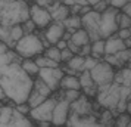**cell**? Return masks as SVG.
Returning a JSON list of instances; mask_svg holds the SVG:
<instances>
[{
    "label": "cell",
    "instance_id": "38",
    "mask_svg": "<svg viewBox=\"0 0 131 127\" xmlns=\"http://www.w3.org/2000/svg\"><path fill=\"white\" fill-rule=\"evenodd\" d=\"M9 30H10V27L0 24V42L6 43L7 46H9Z\"/></svg>",
    "mask_w": 131,
    "mask_h": 127
},
{
    "label": "cell",
    "instance_id": "28",
    "mask_svg": "<svg viewBox=\"0 0 131 127\" xmlns=\"http://www.w3.org/2000/svg\"><path fill=\"white\" fill-rule=\"evenodd\" d=\"M99 126H115V115L111 109H105L100 114L99 118Z\"/></svg>",
    "mask_w": 131,
    "mask_h": 127
},
{
    "label": "cell",
    "instance_id": "35",
    "mask_svg": "<svg viewBox=\"0 0 131 127\" xmlns=\"http://www.w3.org/2000/svg\"><path fill=\"white\" fill-rule=\"evenodd\" d=\"M80 95H81V90H75V89L63 90V97H65L68 102H74L77 97H80Z\"/></svg>",
    "mask_w": 131,
    "mask_h": 127
},
{
    "label": "cell",
    "instance_id": "30",
    "mask_svg": "<svg viewBox=\"0 0 131 127\" xmlns=\"http://www.w3.org/2000/svg\"><path fill=\"white\" fill-rule=\"evenodd\" d=\"M43 55H46L47 58H50V59H53V61H56V62H59L60 64V49H58L54 44L47 46V47L44 49Z\"/></svg>",
    "mask_w": 131,
    "mask_h": 127
},
{
    "label": "cell",
    "instance_id": "25",
    "mask_svg": "<svg viewBox=\"0 0 131 127\" xmlns=\"http://www.w3.org/2000/svg\"><path fill=\"white\" fill-rule=\"evenodd\" d=\"M34 61H36V64L38 65V68H50V67H59L60 65L59 62L50 59V58H47L46 55H43V53L38 55V56H36Z\"/></svg>",
    "mask_w": 131,
    "mask_h": 127
},
{
    "label": "cell",
    "instance_id": "33",
    "mask_svg": "<svg viewBox=\"0 0 131 127\" xmlns=\"http://www.w3.org/2000/svg\"><path fill=\"white\" fill-rule=\"evenodd\" d=\"M131 25V18L128 15H125L124 12H121L119 11L118 13V27L119 28H128Z\"/></svg>",
    "mask_w": 131,
    "mask_h": 127
},
{
    "label": "cell",
    "instance_id": "3",
    "mask_svg": "<svg viewBox=\"0 0 131 127\" xmlns=\"http://www.w3.org/2000/svg\"><path fill=\"white\" fill-rule=\"evenodd\" d=\"M13 50L21 56V58H36L38 55H41L44 52V44H43L40 36H37L36 33L31 34H24L15 43Z\"/></svg>",
    "mask_w": 131,
    "mask_h": 127
},
{
    "label": "cell",
    "instance_id": "12",
    "mask_svg": "<svg viewBox=\"0 0 131 127\" xmlns=\"http://www.w3.org/2000/svg\"><path fill=\"white\" fill-rule=\"evenodd\" d=\"M63 33H65L63 24H62V22H58V21H52V22L44 28L43 37L47 40L49 44H56V43L63 37Z\"/></svg>",
    "mask_w": 131,
    "mask_h": 127
},
{
    "label": "cell",
    "instance_id": "5",
    "mask_svg": "<svg viewBox=\"0 0 131 127\" xmlns=\"http://www.w3.org/2000/svg\"><path fill=\"white\" fill-rule=\"evenodd\" d=\"M121 9L109 6L106 11L100 13V22H99V33L102 38H107L112 34H116L119 30L118 27V13Z\"/></svg>",
    "mask_w": 131,
    "mask_h": 127
},
{
    "label": "cell",
    "instance_id": "14",
    "mask_svg": "<svg viewBox=\"0 0 131 127\" xmlns=\"http://www.w3.org/2000/svg\"><path fill=\"white\" fill-rule=\"evenodd\" d=\"M122 49H125V43L116 34H112L107 38H105V55H116Z\"/></svg>",
    "mask_w": 131,
    "mask_h": 127
},
{
    "label": "cell",
    "instance_id": "53",
    "mask_svg": "<svg viewBox=\"0 0 131 127\" xmlns=\"http://www.w3.org/2000/svg\"><path fill=\"white\" fill-rule=\"evenodd\" d=\"M97 2H100V0H89V5H90V6H94Z\"/></svg>",
    "mask_w": 131,
    "mask_h": 127
},
{
    "label": "cell",
    "instance_id": "16",
    "mask_svg": "<svg viewBox=\"0 0 131 127\" xmlns=\"http://www.w3.org/2000/svg\"><path fill=\"white\" fill-rule=\"evenodd\" d=\"M59 89L62 90H68V89H75V90H81V84L78 75H71V74H65L59 83Z\"/></svg>",
    "mask_w": 131,
    "mask_h": 127
},
{
    "label": "cell",
    "instance_id": "44",
    "mask_svg": "<svg viewBox=\"0 0 131 127\" xmlns=\"http://www.w3.org/2000/svg\"><path fill=\"white\" fill-rule=\"evenodd\" d=\"M128 0H109V5L113 7H116V9H122L125 3H127Z\"/></svg>",
    "mask_w": 131,
    "mask_h": 127
},
{
    "label": "cell",
    "instance_id": "18",
    "mask_svg": "<svg viewBox=\"0 0 131 127\" xmlns=\"http://www.w3.org/2000/svg\"><path fill=\"white\" fill-rule=\"evenodd\" d=\"M69 42H72L74 44H77L78 47H81V46H84V44L90 43L89 33H87V31H85L83 27H81V28L75 30V31H74V33L71 34V38H69Z\"/></svg>",
    "mask_w": 131,
    "mask_h": 127
},
{
    "label": "cell",
    "instance_id": "50",
    "mask_svg": "<svg viewBox=\"0 0 131 127\" xmlns=\"http://www.w3.org/2000/svg\"><path fill=\"white\" fill-rule=\"evenodd\" d=\"M125 112H128V114L131 115V99L127 101V108H125Z\"/></svg>",
    "mask_w": 131,
    "mask_h": 127
},
{
    "label": "cell",
    "instance_id": "48",
    "mask_svg": "<svg viewBox=\"0 0 131 127\" xmlns=\"http://www.w3.org/2000/svg\"><path fill=\"white\" fill-rule=\"evenodd\" d=\"M37 126L38 127H50L52 126V121H37Z\"/></svg>",
    "mask_w": 131,
    "mask_h": 127
},
{
    "label": "cell",
    "instance_id": "37",
    "mask_svg": "<svg viewBox=\"0 0 131 127\" xmlns=\"http://www.w3.org/2000/svg\"><path fill=\"white\" fill-rule=\"evenodd\" d=\"M99 61H100V59H96L94 56H91V55H89V56H85V58H84L83 71H85V70H87V71H90V70H91V68L94 67L96 64L99 62Z\"/></svg>",
    "mask_w": 131,
    "mask_h": 127
},
{
    "label": "cell",
    "instance_id": "54",
    "mask_svg": "<svg viewBox=\"0 0 131 127\" xmlns=\"http://www.w3.org/2000/svg\"><path fill=\"white\" fill-rule=\"evenodd\" d=\"M127 67H128V68H131V62H127Z\"/></svg>",
    "mask_w": 131,
    "mask_h": 127
},
{
    "label": "cell",
    "instance_id": "20",
    "mask_svg": "<svg viewBox=\"0 0 131 127\" xmlns=\"http://www.w3.org/2000/svg\"><path fill=\"white\" fill-rule=\"evenodd\" d=\"M21 67H22V70H24L30 77H32V79H36L37 74H38V71H40V68H38V65L36 64L34 58H27V59H22Z\"/></svg>",
    "mask_w": 131,
    "mask_h": 127
},
{
    "label": "cell",
    "instance_id": "49",
    "mask_svg": "<svg viewBox=\"0 0 131 127\" xmlns=\"http://www.w3.org/2000/svg\"><path fill=\"white\" fill-rule=\"evenodd\" d=\"M7 96H6V93H5V90H3V87H2V84H0V101H6Z\"/></svg>",
    "mask_w": 131,
    "mask_h": 127
},
{
    "label": "cell",
    "instance_id": "11",
    "mask_svg": "<svg viewBox=\"0 0 131 127\" xmlns=\"http://www.w3.org/2000/svg\"><path fill=\"white\" fill-rule=\"evenodd\" d=\"M30 18L32 19V22L36 24L37 28H40V30H44L52 22V15L47 11V7L40 6L37 3L30 6Z\"/></svg>",
    "mask_w": 131,
    "mask_h": 127
},
{
    "label": "cell",
    "instance_id": "23",
    "mask_svg": "<svg viewBox=\"0 0 131 127\" xmlns=\"http://www.w3.org/2000/svg\"><path fill=\"white\" fill-rule=\"evenodd\" d=\"M91 44V56H94L96 59H102L105 55V38H97Z\"/></svg>",
    "mask_w": 131,
    "mask_h": 127
},
{
    "label": "cell",
    "instance_id": "41",
    "mask_svg": "<svg viewBox=\"0 0 131 127\" xmlns=\"http://www.w3.org/2000/svg\"><path fill=\"white\" fill-rule=\"evenodd\" d=\"M15 108L18 109L19 112H22V114H25V115H28L30 114V105H28V103L27 102H22V103H16V105H15Z\"/></svg>",
    "mask_w": 131,
    "mask_h": 127
},
{
    "label": "cell",
    "instance_id": "29",
    "mask_svg": "<svg viewBox=\"0 0 131 127\" xmlns=\"http://www.w3.org/2000/svg\"><path fill=\"white\" fill-rule=\"evenodd\" d=\"M47 96H44L43 93H40V92H37V90H31L30 93V96H28V99H27V103L30 105V108H34V106H37L38 103H41L44 99H46Z\"/></svg>",
    "mask_w": 131,
    "mask_h": 127
},
{
    "label": "cell",
    "instance_id": "22",
    "mask_svg": "<svg viewBox=\"0 0 131 127\" xmlns=\"http://www.w3.org/2000/svg\"><path fill=\"white\" fill-rule=\"evenodd\" d=\"M22 36H24V30H22L21 24L12 25V27H10V30H9V47L13 49L15 43L18 42Z\"/></svg>",
    "mask_w": 131,
    "mask_h": 127
},
{
    "label": "cell",
    "instance_id": "58",
    "mask_svg": "<svg viewBox=\"0 0 131 127\" xmlns=\"http://www.w3.org/2000/svg\"><path fill=\"white\" fill-rule=\"evenodd\" d=\"M0 111H2V106H0Z\"/></svg>",
    "mask_w": 131,
    "mask_h": 127
},
{
    "label": "cell",
    "instance_id": "13",
    "mask_svg": "<svg viewBox=\"0 0 131 127\" xmlns=\"http://www.w3.org/2000/svg\"><path fill=\"white\" fill-rule=\"evenodd\" d=\"M93 105L89 101V97L85 95H80V97H77L74 102H71V111L77 112L78 115H85V114H91Z\"/></svg>",
    "mask_w": 131,
    "mask_h": 127
},
{
    "label": "cell",
    "instance_id": "15",
    "mask_svg": "<svg viewBox=\"0 0 131 127\" xmlns=\"http://www.w3.org/2000/svg\"><path fill=\"white\" fill-rule=\"evenodd\" d=\"M34 124L32 120H28V115L19 112L16 108H13V112H12V117L9 120V124L7 127H31Z\"/></svg>",
    "mask_w": 131,
    "mask_h": 127
},
{
    "label": "cell",
    "instance_id": "32",
    "mask_svg": "<svg viewBox=\"0 0 131 127\" xmlns=\"http://www.w3.org/2000/svg\"><path fill=\"white\" fill-rule=\"evenodd\" d=\"M103 61H106L107 64H111L113 68H122L124 67V64L121 62V61H118V58L115 56V55H103V58H102Z\"/></svg>",
    "mask_w": 131,
    "mask_h": 127
},
{
    "label": "cell",
    "instance_id": "21",
    "mask_svg": "<svg viewBox=\"0 0 131 127\" xmlns=\"http://www.w3.org/2000/svg\"><path fill=\"white\" fill-rule=\"evenodd\" d=\"M62 24H63V27H65L66 31H69V33H74L75 30H78V28H81V16L80 15H69L66 19H63L62 21Z\"/></svg>",
    "mask_w": 131,
    "mask_h": 127
},
{
    "label": "cell",
    "instance_id": "42",
    "mask_svg": "<svg viewBox=\"0 0 131 127\" xmlns=\"http://www.w3.org/2000/svg\"><path fill=\"white\" fill-rule=\"evenodd\" d=\"M78 55H81V56H89V55H91V44H90V43H87V44L81 46V47H80V52H78Z\"/></svg>",
    "mask_w": 131,
    "mask_h": 127
},
{
    "label": "cell",
    "instance_id": "19",
    "mask_svg": "<svg viewBox=\"0 0 131 127\" xmlns=\"http://www.w3.org/2000/svg\"><path fill=\"white\" fill-rule=\"evenodd\" d=\"M50 15H52V21L62 22L63 19H66L71 15V11H69V6H66V5H63V3L60 2V5L54 7L53 11L50 12Z\"/></svg>",
    "mask_w": 131,
    "mask_h": 127
},
{
    "label": "cell",
    "instance_id": "1",
    "mask_svg": "<svg viewBox=\"0 0 131 127\" xmlns=\"http://www.w3.org/2000/svg\"><path fill=\"white\" fill-rule=\"evenodd\" d=\"M0 84L13 105L27 102L34 84V79L25 73L21 64L10 62L0 71Z\"/></svg>",
    "mask_w": 131,
    "mask_h": 127
},
{
    "label": "cell",
    "instance_id": "55",
    "mask_svg": "<svg viewBox=\"0 0 131 127\" xmlns=\"http://www.w3.org/2000/svg\"><path fill=\"white\" fill-rule=\"evenodd\" d=\"M127 127H131V120L128 121V126H127Z\"/></svg>",
    "mask_w": 131,
    "mask_h": 127
},
{
    "label": "cell",
    "instance_id": "59",
    "mask_svg": "<svg viewBox=\"0 0 131 127\" xmlns=\"http://www.w3.org/2000/svg\"><path fill=\"white\" fill-rule=\"evenodd\" d=\"M128 2H131V0H128Z\"/></svg>",
    "mask_w": 131,
    "mask_h": 127
},
{
    "label": "cell",
    "instance_id": "2",
    "mask_svg": "<svg viewBox=\"0 0 131 127\" xmlns=\"http://www.w3.org/2000/svg\"><path fill=\"white\" fill-rule=\"evenodd\" d=\"M30 18V6L25 0H0V24L12 27Z\"/></svg>",
    "mask_w": 131,
    "mask_h": 127
},
{
    "label": "cell",
    "instance_id": "40",
    "mask_svg": "<svg viewBox=\"0 0 131 127\" xmlns=\"http://www.w3.org/2000/svg\"><path fill=\"white\" fill-rule=\"evenodd\" d=\"M74 55H75V53H72L71 49H69V47L62 49V50H60V64H62V62H65V64H66V62L71 59Z\"/></svg>",
    "mask_w": 131,
    "mask_h": 127
},
{
    "label": "cell",
    "instance_id": "39",
    "mask_svg": "<svg viewBox=\"0 0 131 127\" xmlns=\"http://www.w3.org/2000/svg\"><path fill=\"white\" fill-rule=\"evenodd\" d=\"M109 6H111V5H109V0H100V2H97V3H96L94 6H91V9L96 11V12L102 13L103 11H106Z\"/></svg>",
    "mask_w": 131,
    "mask_h": 127
},
{
    "label": "cell",
    "instance_id": "9",
    "mask_svg": "<svg viewBox=\"0 0 131 127\" xmlns=\"http://www.w3.org/2000/svg\"><path fill=\"white\" fill-rule=\"evenodd\" d=\"M63 75H65V73H63V70L60 67L40 68V71L37 74V77H40V79L50 87L52 92L59 90V83H60V79H62Z\"/></svg>",
    "mask_w": 131,
    "mask_h": 127
},
{
    "label": "cell",
    "instance_id": "10",
    "mask_svg": "<svg viewBox=\"0 0 131 127\" xmlns=\"http://www.w3.org/2000/svg\"><path fill=\"white\" fill-rule=\"evenodd\" d=\"M69 112H71V102H68L65 97L58 99L52 114V126H65Z\"/></svg>",
    "mask_w": 131,
    "mask_h": 127
},
{
    "label": "cell",
    "instance_id": "51",
    "mask_svg": "<svg viewBox=\"0 0 131 127\" xmlns=\"http://www.w3.org/2000/svg\"><path fill=\"white\" fill-rule=\"evenodd\" d=\"M74 3H78V5L84 6V5H89V0H74Z\"/></svg>",
    "mask_w": 131,
    "mask_h": 127
},
{
    "label": "cell",
    "instance_id": "57",
    "mask_svg": "<svg viewBox=\"0 0 131 127\" xmlns=\"http://www.w3.org/2000/svg\"><path fill=\"white\" fill-rule=\"evenodd\" d=\"M128 30H130V31H131V25H130V27H128Z\"/></svg>",
    "mask_w": 131,
    "mask_h": 127
},
{
    "label": "cell",
    "instance_id": "47",
    "mask_svg": "<svg viewBox=\"0 0 131 127\" xmlns=\"http://www.w3.org/2000/svg\"><path fill=\"white\" fill-rule=\"evenodd\" d=\"M34 2H36L37 5H40V6H49V5H50V3H52V2H54V0H34Z\"/></svg>",
    "mask_w": 131,
    "mask_h": 127
},
{
    "label": "cell",
    "instance_id": "45",
    "mask_svg": "<svg viewBox=\"0 0 131 127\" xmlns=\"http://www.w3.org/2000/svg\"><path fill=\"white\" fill-rule=\"evenodd\" d=\"M121 12H124L125 15H128L131 18V2H127L124 6H122V9H121Z\"/></svg>",
    "mask_w": 131,
    "mask_h": 127
},
{
    "label": "cell",
    "instance_id": "46",
    "mask_svg": "<svg viewBox=\"0 0 131 127\" xmlns=\"http://www.w3.org/2000/svg\"><path fill=\"white\" fill-rule=\"evenodd\" d=\"M54 46H56L58 49H60V50H62V49L68 47V40H65V38H60L59 42H58L56 44H54Z\"/></svg>",
    "mask_w": 131,
    "mask_h": 127
},
{
    "label": "cell",
    "instance_id": "34",
    "mask_svg": "<svg viewBox=\"0 0 131 127\" xmlns=\"http://www.w3.org/2000/svg\"><path fill=\"white\" fill-rule=\"evenodd\" d=\"M116 58H118V61H121L122 64H127L128 61H130V58H131V49L130 47H125V49H122V50H119L118 53L115 55Z\"/></svg>",
    "mask_w": 131,
    "mask_h": 127
},
{
    "label": "cell",
    "instance_id": "56",
    "mask_svg": "<svg viewBox=\"0 0 131 127\" xmlns=\"http://www.w3.org/2000/svg\"><path fill=\"white\" fill-rule=\"evenodd\" d=\"M0 106H3V101H0Z\"/></svg>",
    "mask_w": 131,
    "mask_h": 127
},
{
    "label": "cell",
    "instance_id": "7",
    "mask_svg": "<svg viewBox=\"0 0 131 127\" xmlns=\"http://www.w3.org/2000/svg\"><path fill=\"white\" fill-rule=\"evenodd\" d=\"M56 97H46L41 103H38L37 106L30 109V118L37 121H52V114H53V108L56 105Z\"/></svg>",
    "mask_w": 131,
    "mask_h": 127
},
{
    "label": "cell",
    "instance_id": "26",
    "mask_svg": "<svg viewBox=\"0 0 131 127\" xmlns=\"http://www.w3.org/2000/svg\"><path fill=\"white\" fill-rule=\"evenodd\" d=\"M78 80H80V84H81V90H83V89H89V87H94L96 86V83L93 81L91 74H90V71H87V70L80 73Z\"/></svg>",
    "mask_w": 131,
    "mask_h": 127
},
{
    "label": "cell",
    "instance_id": "43",
    "mask_svg": "<svg viewBox=\"0 0 131 127\" xmlns=\"http://www.w3.org/2000/svg\"><path fill=\"white\" fill-rule=\"evenodd\" d=\"M116 36L121 37L122 40H125V38H128V37L131 36V31L128 30V28H119V30L116 31Z\"/></svg>",
    "mask_w": 131,
    "mask_h": 127
},
{
    "label": "cell",
    "instance_id": "4",
    "mask_svg": "<svg viewBox=\"0 0 131 127\" xmlns=\"http://www.w3.org/2000/svg\"><path fill=\"white\" fill-rule=\"evenodd\" d=\"M121 87L122 86L119 84V83H116V81H112V83L105 84V86H97L96 99H97L99 105L111 109L115 117L118 115L115 108H116V103H118L119 97H121Z\"/></svg>",
    "mask_w": 131,
    "mask_h": 127
},
{
    "label": "cell",
    "instance_id": "52",
    "mask_svg": "<svg viewBox=\"0 0 131 127\" xmlns=\"http://www.w3.org/2000/svg\"><path fill=\"white\" fill-rule=\"evenodd\" d=\"M124 43H125V47H130L131 49V36L128 37V38H125Z\"/></svg>",
    "mask_w": 131,
    "mask_h": 127
},
{
    "label": "cell",
    "instance_id": "27",
    "mask_svg": "<svg viewBox=\"0 0 131 127\" xmlns=\"http://www.w3.org/2000/svg\"><path fill=\"white\" fill-rule=\"evenodd\" d=\"M13 112V106L12 105H3L2 106V111H0V127H7L9 124V120L12 117Z\"/></svg>",
    "mask_w": 131,
    "mask_h": 127
},
{
    "label": "cell",
    "instance_id": "6",
    "mask_svg": "<svg viewBox=\"0 0 131 127\" xmlns=\"http://www.w3.org/2000/svg\"><path fill=\"white\" fill-rule=\"evenodd\" d=\"M90 74L93 77V81L96 83V86H105L109 84L113 81V77H115V68L107 64L106 61L100 59L94 67L90 70Z\"/></svg>",
    "mask_w": 131,
    "mask_h": 127
},
{
    "label": "cell",
    "instance_id": "31",
    "mask_svg": "<svg viewBox=\"0 0 131 127\" xmlns=\"http://www.w3.org/2000/svg\"><path fill=\"white\" fill-rule=\"evenodd\" d=\"M130 120H131V115L128 114V112H119V114L115 117V126H118V127H127Z\"/></svg>",
    "mask_w": 131,
    "mask_h": 127
},
{
    "label": "cell",
    "instance_id": "24",
    "mask_svg": "<svg viewBox=\"0 0 131 127\" xmlns=\"http://www.w3.org/2000/svg\"><path fill=\"white\" fill-rule=\"evenodd\" d=\"M84 58H85V56H81V55L75 53L71 59L66 62V67L71 68V70H74V71L81 73V71H83V65H84Z\"/></svg>",
    "mask_w": 131,
    "mask_h": 127
},
{
    "label": "cell",
    "instance_id": "36",
    "mask_svg": "<svg viewBox=\"0 0 131 127\" xmlns=\"http://www.w3.org/2000/svg\"><path fill=\"white\" fill-rule=\"evenodd\" d=\"M21 27H22V30H24V34H31V33H34L36 31V24L32 22V19L28 18V19H25L24 22L21 24Z\"/></svg>",
    "mask_w": 131,
    "mask_h": 127
},
{
    "label": "cell",
    "instance_id": "17",
    "mask_svg": "<svg viewBox=\"0 0 131 127\" xmlns=\"http://www.w3.org/2000/svg\"><path fill=\"white\" fill-rule=\"evenodd\" d=\"M113 81H116L121 86H125V87H130L131 89V68L122 67L119 71H115Z\"/></svg>",
    "mask_w": 131,
    "mask_h": 127
},
{
    "label": "cell",
    "instance_id": "8",
    "mask_svg": "<svg viewBox=\"0 0 131 127\" xmlns=\"http://www.w3.org/2000/svg\"><path fill=\"white\" fill-rule=\"evenodd\" d=\"M99 22H100V13L93 11V9L81 16V27L89 33L90 43L97 40V38H102L100 33H99Z\"/></svg>",
    "mask_w": 131,
    "mask_h": 127
}]
</instances>
